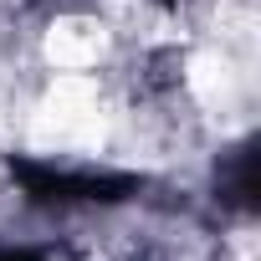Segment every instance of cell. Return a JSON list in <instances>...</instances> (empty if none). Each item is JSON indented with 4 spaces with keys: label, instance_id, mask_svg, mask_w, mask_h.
I'll return each mask as SVG.
<instances>
[{
    "label": "cell",
    "instance_id": "3957f363",
    "mask_svg": "<svg viewBox=\"0 0 261 261\" xmlns=\"http://www.w3.org/2000/svg\"><path fill=\"white\" fill-rule=\"evenodd\" d=\"M108 51V26L102 21H87V16H67L46 31V62L57 72H87L97 67Z\"/></svg>",
    "mask_w": 261,
    "mask_h": 261
},
{
    "label": "cell",
    "instance_id": "6da1fadb",
    "mask_svg": "<svg viewBox=\"0 0 261 261\" xmlns=\"http://www.w3.org/2000/svg\"><path fill=\"white\" fill-rule=\"evenodd\" d=\"M102 134H108V113L82 72H67L31 118V144L41 149H92L102 144Z\"/></svg>",
    "mask_w": 261,
    "mask_h": 261
},
{
    "label": "cell",
    "instance_id": "7a4b0ae2",
    "mask_svg": "<svg viewBox=\"0 0 261 261\" xmlns=\"http://www.w3.org/2000/svg\"><path fill=\"white\" fill-rule=\"evenodd\" d=\"M246 62H236L225 46L220 51H200L190 62V92L200 97V108H210L215 118L220 113H241L246 108Z\"/></svg>",
    "mask_w": 261,
    "mask_h": 261
}]
</instances>
